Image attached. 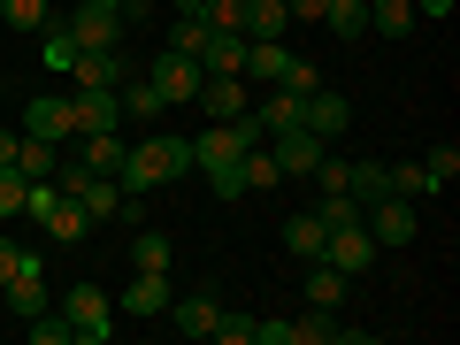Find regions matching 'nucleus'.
<instances>
[{
	"mask_svg": "<svg viewBox=\"0 0 460 345\" xmlns=\"http://www.w3.org/2000/svg\"><path fill=\"white\" fill-rule=\"evenodd\" d=\"M69 199H77V208L93 215V223H108V215H123V184H115L108 169H84V177H77V192H69Z\"/></svg>",
	"mask_w": 460,
	"mask_h": 345,
	"instance_id": "nucleus-16",
	"label": "nucleus"
},
{
	"mask_svg": "<svg viewBox=\"0 0 460 345\" xmlns=\"http://www.w3.org/2000/svg\"><path fill=\"white\" fill-rule=\"evenodd\" d=\"M146 77H154V93H162L169 108H184V100H199V77H208V69H199V54H177V47H162V62H154Z\"/></svg>",
	"mask_w": 460,
	"mask_h": 345,
	"instance_id": "nucleus-6",
	"label": "nucleus"
},
{
	"mask_svg": "<svg viewBox=\"0 0 460 345\" xmlns=\"http://www.w3.org/2000/svg\"><path fill=\"white\" fill-rule=\"evenodd\" d=\"M269 154H277L284 177H314V162L330 154V138H314L307 123H292V131H277V146H269Z\"/></svg>",
	"mask_w": 460,
	"mask_h": 345,
	"instance_id": "nucleus-8",
	"label": "nucleus"
},
{
	"mask_svg": "<svg viewBox=\"0 0 460 345\" xmlns=\"http://www.w3.org/2000/svg\"><path fill=\"white\" fill-rule=\"evenodd\" d=\"M154 154H162V184H177V177H192V138H154Z\"/></svg>",
	"mask_w": 460,
	"mask_h": 345,
	"instance_id": "nucleus-31",
	"label": "nucleus"
},
{
	"mask_svg": "<svg viewBox=\"0 0 460 345\" xmlns=\"http://www.w3.org/2000/svg\"><path fill=\"white\" fill-rule=\"evenodd\" d=\"M414 0H368V31H384V39H407L414 31Z\"/></svg>",
	"mask_w": 460,
	"mask_h": 345,
	"instance_id": "nucleus-24",
	"label": "nucleus"
},
{
	"mask_svg": "<svg viewBox=\"0 0 460 345\" xmlns=\"http://www.w3.org/2000/svg\"><path fill=\"white\" fill-rule=\"evenodd\" d=\"M0 77H8V69H0Z\"/></svg>",
	"mask_w": 460,
	"mask_h": 345,
	"instance_id": "nucleus-46",
	"label": "nucleus"
},
{
	"mask_svg": "<svg viewBox=\"0 0 460 345\" xmlns=\"http://www.w3.org/2000/svg\"><path fill=\"white\" fill-rule=\"evenodd\" d=\"M345 192L361 199V208L384 199V192H392V162H353V169H345Z\"/></svg>",
	"mask_w": 460,
	"mask_h": 345,
	"instance_id": "nucleus-25",
	"label": "nucleus"
},
{
	"mask_svg": "<svg viewBox=\"0 0 460 345\" xmlns=\"http://www.w3.org/2000/svg\"><path fill=\"white\" fill-rule=\"evenodd\" d=\"M314 84H323V69H314V62H292V77H284V93H314Z\"/></svg>",
	"mask_w": 460,
	"mask_h": 345,
	"instance_id": "nucleus-41",
	"label": "nucleus"
},
{
	"mask_svg": "<svg viewBox=\"0 0 460 345\" xmlns=\"http://www.w3.org/2000/svg\"><path fill=\"white\" fill-rule=\"evenodd\" d=\"M253 323H261V314H238V307H223L208 338H223V345H253Z\"/></svg>",
	"mask_w": 460,
	"mask_h": 345,
	"instance_id": "nucleus-34",
	"label": "nucleus"
},
{
	"mask_svg": "<svg viewBox=\"0 0 460 345\" xmlns=\"http://www.w3.org/2000/svg\"><path fill=\"white\" fill-rule=\"evenodd\" d=\"M169 261H177V246H169L162 230H138V246H131V269H162V277H169Z\"/></svg>",
	"mask_w": 460,
	"mask_h": 345,
	"instance_id": "nucleus-32",
	"label": "nucleus"
},
{
	"mask_svg": "<svg viewBox=\"0 0 460 345\" xmlns=\"http://www.w3.org/2000/svg\"><path fill=\"white\" fill-rule=\"evenodd\" d=\"M23 192H31V177H23V169H0V223L23 215Z\"/></svg>",
	"mask_w": 460,
	"mask_h": 345,
	"instance_id": "nucleus-36",
	"label": "nucleus"
},
{
	"mask_svg": "<svg viewBox=\"0 0 460 345\" xmlns=\"http://www.w3.org/2000/svg\"><path fill=\"white\" fill-rule=\"evenodd\" d=\"M323 246H330L323 215H292V223H284V253H292V261H323Z\"/></svg>",
	"mask_w": 460,
	"mask_h": 345,
	"instance_id": "nucleus-19",
	"label": "nucleus"
},
{
	"mask_svg": "<svg viewBox=\"0 0 460 345\" xmlns=\"http://www.w3.org/2000/svg\"><path fill=\"white\" fill-rule=\"evenodd\" d=\"M39 54H47V69H69L77 62V39H69L62 23H47V31H39Z\"/></svg>",
	"mask_w": 460,
	"mask_h": 345,
	"instance_id": "nucleus-35",
	"label": "nucleus"
},
{
	"mask_svg": "<svg viewBox=\"0 0 460 345\" xmlns=\"http://www.w3.org/2000/svg\"><path fill=\"white\" fill-rule=\"evenodd\" d=\"M299 100H307V93H284V84H269V93H261V108H253V115H261V131H269V138L299 123Z\"/></svg>",
	"mask_w": 460,
	"mask_h": 345,
	"instance_id": "nucleus-22",
	"label": "nucleus"
},
{
	"mask_svg": "<svg viewBox=\"0 0 460 345\" xmlns=\"http://www.w3.org/2000/svg\"><path fill=\"white\" fill-rule=\"evenodd\" d=\"M414 16H453V0H414Z\"/></svg>",
	"mask_w": 460,
	"mask_h": 345,
	"instance_id": "nucleus-44",
	"label": "nucleus"
},
{
	"mask_svg": "<svg viewBox=\"0 0 460 345\" xmlns=\"http://www.w3.org/2000/svg\"><path fill=\"white\" fill-rule=\"evenodd\" d=\"M345 284H353V277H338L330 261H307V307H330V314H338V307H345Z\"/></svg>",
	"mask_w": 460,
	"mask_h": 345,
	"instance_id": "nucleus-23",
	"label": "nucleus"
},
{
	"mask_svg": "<svg viewBox=\"0 0 460 345\" xmlns=\"http://www.w3.org/2000/svg\"><path fill=\"white\" fill-rule=\"evenodd\" d=\"M299 123H307L314 138H338L345 123H353V100H345V93H330V84H314V93L299 100Z\"/></svg>",
	"mask_w": 460,
	"mask_h": 345,
	"instance_id": "nucleus-9",
	"label": "nucleus"
},
{
	"mask_svg": "<svg viewBox=\"0 0 460 345\" xmlns=\"http://www.w3.org/2000/svg\"><path fill=\"white\" fill-rule=\"evenodd\" d=\"M0 23H8V31H47L54 0H0Z\"/></svg>",
	"mask_w": 460,
	"mask_h": 345,
	"instance_id": "nucleus-29",
	"label": "nucleus"
},
{
	"mask_svg": "<svg viewBox=\"0 0 460 345\" xmlns=\"http://www.w3.org/2000/svg\"><path fill=\"white\" fill-rule=\"evenodd\" d=\"M31 345H69V323H62V314H31Z\"/></svg>",
	"mask_w": 460,
	"mask_h": 345,
	"instance_id": "nucleus-39",
	"label": "nucleus"
},
{
	"mask_svg": "<svg viewBox=\"0 0 460 345\" xmlns=\"http://www.w3.org/2000/svg\"><path fill=\"white\" fill-rule=\"evenodd\" d=\"M169 299H177V292H169L162 269H131V292L115 299V307L131 314V323H146V314H169Z\"/></svg>",
	"mask_w": 460,
	"mask_h": 345,
	"instance_id": "nucleus-10",
	"label": "nucleus"
},
{
	"mask_svg": "<svg viewBox=\"0 0 460 345\" xmlns=\"http://www.w3.org/2000/svg\"><path fill=\"white\" fill-rule=\"evenodd\" d=\"M208 184H215V199H246V192H277L284 169H277V154H269V146H246L230 169H208Z\"/></svg>",
	"mask_w": 460,
	"mask_h": 345,
	"instance_id": "nucleus-2",
	"label": "nucleus"
},
{
	"mask_svg": "<svg viewBox=\"0 0 460 345\" xmlns=\"http://www.w3.org/2000/svg\"><path fill=\"white\" fill-rule=\"evenodd\" d=\"M77 162L115 177V162H123V131H84V138H77Z\"/></svg>",
	"mask_w": 460,
	"mask_h": 345,
	"instance_id": "nucleus-28",
	"label": "nucleus"
},
{
	"mask_svg": "<svg viewBox=\"0 0 460 345\" xmlns=\"http://www.w3.org/2000/svg\"><path fill=\"white\" fill-rule=\"evenodd\" d=\"M16 146H23L16 131H0V169H16Z\"/></svg>",
	"mask_w": 460,
	"mask_h": 345,
	"instance_id": "nucleus-43",
	"label": "nucleus"
},
{
	"mask_svg": "<svg viewBox=\"0 0 460 345\" xmlns=\"http://www.w3.org/2000/svg\"><path fill=\"white\" fill-rule=\"evenodd\" d=\"M215 314H223V299H215V292H184V299H169V323H177L184 338H208Z\"/></svg>",
	"mask_w": 460,
	"mask_h": 345,
	"instance_id": "nucleus-18",
	"label": "nucleus"
},
{
	"mask_svg": "<svg viewBox=\"0 0 460 345\" xmlns=\"http://www.w3.org/2000/svg\"><path fill=\"white\" fill-rule=\"evenodd\" d=\"M23 269H39V253H23L16 238H0V284H8V277H23Z\"/></svg>",
	"mask_w": 460,
	"mask_h": 345,
	"instance_id": "nucleus-40",
	"label": "nucleus"
},
{
	"mask_svg": "<svg viewBox=\"0 0 460 345\" xmlns=\"http://www.w3.org/2000/svg\"><path fill=\"white\" fill-rule=\"evenodd\" d=\"M54 162H62V146H54V138H31V131H23V146H16V169H23V177L47 184V177H54Z\"/></svg>",
	"mask_w": 460,
	"mask_h": 345,
	"instance_id": "nucleus-27",
	"label": "nucleus"
},
{
	"mask_svg": "<svg viewBox=\"0 0 460 345\" xmlns=\"http://www.w3.org/2000/svg\"><path fill=\"white\" fill-rule=\"evenodd\" d=\"M422 169H429V184L445 192V184L460 177V146H429V162H422Z\"/></svg>",
	"mask_w": 460,
	"mask_h": 345,
	"instance_id": "nucleus-38",
	"label": "nucleus"
},
{
	"mask_svg": "<svg viewBox=\"0 0 460 345\" xmlns=\"http://www.w3.org/2000/svg\"><path fill=\"white\" fill-rule=\"evenodd\" d=\"M284 31H292L284 0H246V39H284Z\"/></svg>",
	"mask_w": 460,
	"mask_h": 345,
	"instance_id": "nucleus-26",
	"label": "nucleus"
},
{
	"mask_svg": "<svg viewBox=\"0 0 460 345\" xmlns=\"http://www.w3.org/2000/svg\"><path fill=\"white\" fill-rule=\"evenodd\" d=\"M131 54H123V47H77V62H69V77H77L84 84V93H115V84H123V77H131Z\"/></svg>",
	"mask_w": 460,
	"mask_h": 345,
	"instance_id": "nucleus-5",
	"label": "nucleus"
},
{
	"mask_svg": "<svg viewBox=\"0 0 460 345\" xmlns=\"http://www.w3.org/2000/svg\"><path fill=\"white\" fill-rule=\"evenodd\" d=\"M0 299H8V314H16V323H31V314H47V307H54V299H47V284H39V269L8 277V284H0Z\"/></svg>",
	"mask_w": 460,
	"mask_h": 345,
	"instance_id": "nucleus-21",
	"label": "nucleus"
},
{
	"mask_svg": "<svg viewBox=\"0 0 460 345\" xmlns=\"http://www.w3.org/2000/svg\"><path fill=\"white\" fill-rule=\"evenodd\" d=\"M314 215H323L330 230H345V223H361V199H353V192H323V208H314Z\"/></svg>",
	"mask_w": 460,
	"mask_h": 345,
	"instance_id": "nucleus-37",
	"label": "nucleus"
},
{
	"mask_svg": "<svg viewBox=\"0 0 460 345\" xmlns=\"http://www.w3.org/2000/svg\"><path fill=\"white\" fill-rule=\"evenodd\" d=\"M69 100V123H77V138L84 131H123V108H115V93H84V84H77V93H62Z\"/></svg>",
	"mask_w": 460,
	"mask_h": 345,
	"instance_id": "nucleus-14",
	"label": "nucleus"
},
{
	"mask_svg": "<svg viewBox=\"0 0 460 345\" xmlns=\"http://www.w3.org/2000/svg\"><path fill=\"white\" fill-rule=\"evenodd\" d=\"M23 131H31V138H54V146H69V138H77V123H69V100H62V93H39L31 108H23Z\"/></svg>",
	"mask_w": 460,
	"mask_h": 345,
	"instance_id": "nucleus-13",
	"label": "nucleus"
},
{
	"mask_svg": "<svg viewBox=\"0 0 460 345\" xmlns=\"http://www.w3.org/2000/svg\"><path fill=\"white\" fill-rule=\"evenodd\" d=\"M238 62H246V31H208L199 69H208V77H238Z\"/></svg>",
	"mask_w": 460,
	"mask_h": 345,
	"instance_id": "nucleus-20",
	"label": "nucleus"
},
{
	"mask_svg": "<svg viewBox=\"0 0 460 345\" xmlns=\"http://www.w3.org/2000/svg\"><path fill=\"white\" fill-rule=\"evenodd\" d=\"M199 108H208V123H230V115H246V77H199Z\"/></svg>",
	"mask_w": 460,
	"mask_h": 345,
	"instance_id": "nucleus-17",
	"label": "nucleus"
},
{
	"mask_svg": "<svg viewBox=\"0 0 460 345\" xmlns=\"http://www.w3.org/2000/svg\"><path fill=\"white\" fill-rule=\"evenodd\" d=\"M115 108H123V123H138V131H146V123H162V115H169V100L154 93V77H138V69H131V77L115 84Z\"/></svg>",
	"mask_w": 460,
	"mask_h": 345,
	"instance_id": "nucleus-12",
	"label": "nucleus"
},
{
	"mask_svg": "<svg viewBox=\"0 0 460 345\" xmlns=\"http://www.w3.org/2000/svg\"><path fill=\"white\" fill-rule=\"evenodd\" d=\"M323 261L338 269V277H361V269L376 261V238H368L361 223H345V230H330V246H323Z\"/></svg>",
	"mask_w": 460,
	"mask_h": 345,
	"instance_id": "nucleus-11",
	"label": "nucleus"
},
{
	"mask_svg": "<svg viewBox=\"0 0 460 345\" xmlns=\"http://www.w3.org/2000/svg\"><path fill=\"white\" fill-rule=\"evenodd\" d=\"M392 192H399V199H429L438 184H429V169H422V162H392Z\"/></svg>",
	"mask_w": 460,
	"mask_h": 345,
	"instance_id": "nucleus-33",
	"label": "nucleus"
},
{
	"mask_svg": "<svg viewBox=\"0 0 460 345\" xmlns=\"http://www.w3.org/2000/svg\"><path fill=\"white\" fill-rule=\"evenodd\" d=\"M62 323H69V338L100 345V338H115V299L100 292V284H69L62 292Z\"/></svg>",
	"mask_w": 460,
	"mask_h": 345,
	"instance_id": "nucleus-3",
	"label": "nucleus"
},
{
	"mask_svg": "<svg viewBox=\"0 0 460 345\" xmlns=\"http://www.w3.org/2000/svg\"><path fill=\"white\" fill-rule=\"evenodd\" d=\"M115 184H123V199H146L154 184H162V154H154V138H123V162H115Z\"/></svg>",
	"mask_w": 460,
	"mask_h": 345,
	"instance_id": "nucleus-7",
	"label": "nucleus"
},
{
	"mask_svg": "<svg viewBox=\"0 0 460 345\" xmlns=\"http://www.w3.org/2000/svg\"><path fill=\"white\" fill-rule=\"evenodd\" d=\"M299 54H284V39H246V62H238V77H261V84H284L292 77Z\"/></svg>",
	"mask_w": 460,
	"mask_h": 345,
	"instance_id": "nucleus-15",
	"label": "nucleus"
},
{
	"mask_svg": "<svg viewBox=\"0 0 460 345\" xmlns=\"http://www.w3.org/2000/svg\"><path fill=\"white\" fill-rule=\"evenodd\" d=\"M361 230L376 238V253H399V246H414V199H399V192L368 199V208H361Z\"/></svg>",
	"mask_w": 460,
	"mask_h": 345,
	"instance_id": "nucleus-4",
	"label": "nucleus"
},
{
	"mask_svg": "<svg viewBox=\"0 0 460 345\" xmlns=\"http://www.w3.org/2000/svg\"><path fill=\"white\" fill-rule=\"evenodd\" d=\"M323 31L361 39V31H368V0H330V8H323Z\"/></svg>",
	"mask_w": 460,
	"mask_h": 345,
	"instance_id": "nucleus-30",
	"label": "nucleus"
},
{
	"mask_svg": "<svg viewBox=\"0 0 460 345\" xmlns=\"http://www.w3.org/2000/svg\"><path fill=\"white\" fill-rule=\"evenodd\" d=\"M177 8H192V0H177Z\"/></svg>",
	"mask_w": 460,
	"mask_h": 345,
	"instance_id": "nucleus-45",
	"label": "nucleus"
},
{
	"mask_svg": "<svg viewBox=\"0 0 460 345\" xmlns=\"http://www.w3.org/2000/svg\"><path fill=\"white\" fill-rule=\"evenodd\" d=\"M284 8H292V23H323V8H330V0H284Z\"/></svg>",
	"mask_w": 460,
	"mask_h": 345,
	"instance_id": "nucleus-42",
	"label": "nucleus"
},
{
	"mask_svg": "<svg viewBox=\"0 0 460 345\" xmlns=\"http://www.w3.org/2000/svg\"><path fill=\"white\" fill-rule=\"evenodd\" d=\"M261 138H269L261 115L246 108V115H230V123H215V131H199V138H192V162H199V169H230L246 146H261Z\"/></svg>",
	"mask_w": 460,
	"mask_h": 345,
	"instance_id": "nucleus-1",
	"label": "nucleus"
}]
</instances>
